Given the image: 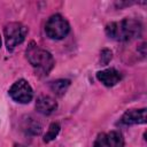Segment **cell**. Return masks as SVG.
Here are the masks:
<instances>
[{
	"label": "cell",
	"instance_id": "obj_1",
	"mask_svg": "<svg viewBox=\"0 0 147 147\" xmlns=\"http://www.w3.org/2000/svg\"><path fill=\"white\" fill-rule=\"evenodd\" d=\"M142 26L136 20H122L119 22H111L106 26V33L109 38L117 41H129L141 36Z\"/></svg>",
	"mask_w": 147,
	"mask_h": 147
},
{
	"label": "cell",
	"instance_id": "obj_2",
	"mask_svg": "<svg viewBox=\"0 0 147 147\" xmlns=\"http://www.w3.org/2000/svg\"><path fill=\"white\" fill-rule=\"evenodd\" d=\"M26 56L31 65L42 75H47L54 65V60L51 53L40 48L33 41H31L26 48Z\"/></svg>",
	"mask_w": 147,
	"mask_h": 147
},
{
	"label": "cell",
	"instance_id": "obj_3",
	"mask_svg": "<svg viewBox=\"0 0 147 147\" xmlns=\"http://www.w3.org/2000/svg\"><path fill=\"white\" fill-rule=\"evenodd\" d=\"M28 33V29L18 22H13L5 28V39L8 51H13L16 46L22 44Z\"/></svg>",
	"mask_w": 147,
	"mask_h": 147
},
{
	"label": "cell",
	"instance_id": "obj_4",
	"mask_svg": "<svg viewBox=\"0 0 147 147\" xmlns=\"http://www.w3.org/2000/svg\"><path fill=\"white\" fill-rule=\"evenodd\" d=\"M70 30L69 23L64 17L59 14L51 16L45 25L46 34L52 39H62L64 38Z\"/></svg>",
	"mask_w": 147,
	"mask_h": 147
},
{
	"label": "cell",
	"instance_id": "obj_5",
	"mask_svg": "<svg viewBox=\"0 0 147 147\" xmlns=\"http://www.w3.org/2000/svg\"><path fill=\"white\" fill-rule=\"evenodd\" d=\"M9 95L11 99H14L16 102L20 103H29L32 100L33 92L29 83L24 79H20L9 90Z\"/></svg>",
	"mask_w": 147,
	"mask_h": 147
},
{
	"label": "cell",
	"instance_id": "obj_6",
	"mask_svg": "<svg viewBox=\"0 0 147 147\" xmlns=\"http://www.w3.org/2000/svg\"><path fill=\"white\" fill-rule=\"evenodd\" d=\"M122 123L126 125L146 123V109H131L125 111V114L122 116Z\"/></svg>",
	"mask_w": 147,
	"mask_h": 147
},
{
	"label": "cell",
	"instance_id": "obj_7",
	"mask_svg": "<svg viewBox=\"0 0 147 147\" xmlns=\"http://www.w3.org/2000/svg\"><path fill=\"white\" fill-rule=\"evenodd\" d=\"M96 78H98L103 85L110 87V86L116 85V84L121 80L122 76H121L119 71H117L116 69H114V68H109V69L99 71V72L96 74Z\"/></svg>",
	"mask_w": 147,
	"mask_h": 147
},
{
	"label": "cell",
	"instance_id": "obj_8",
	"mask_svg": "<svg viewBox=\"0 0 147 147\" xmlns=\"http://www.w3.org/2000/svg\"><path fill=\"white\" fill-rule=\"evenodd\" d=\"M56 107H57L56 101L48 95H41L37 99L36 108L40 114L49 115L56 109Z\"/></svg>",
	"mask_w": 147,
	"mask_h": 147
},
{
	"label": "cell",
	"instance_id": "obj_9",
	"mask_svg": "<svg viewBox=\"0 0 147 147\" xmlns=\"http://www.w3.org/2000/svg\"><path fill=\"white\" fill-rule=\"evenodd\" d=\"M123 145H124V140L118 131H111L106 136L107 147H123Z\"/></svg>",
	"mask_w": 147,
	"mask_h": 147
},
{
	"label": "cell",
	"instance_id": "obj_10",
	"mask_svg": "<svg viewBox=\"0 0 147 147\" xmlns=\"http://www.w3.org/2000/svg\"><path fill=\"white\" fill-rule=\"evenodd\" d=\"M70 85V80L68 79H57L51 83V90L59 96L63 95L65 93V91L68 90Z\"/></svg>",
	"mask_w": 147,
	"mask_h": 147
},
{
	"label": "cell",
	"instance_id": "obj_11",
	"mask_svg": "<svg viewBox=\"0 0 147 147\" xmlns=\"http://www.w3.org/2000/svg\"><path fill=\"white\" fill-rule=\"evenodd\" d=\"M59 131H60V124L59 123H52L51 126H49V129H48V131H47V133L45 134L44 141L45 142H49L53 139H55V137L57 136Z\"/></svg>",
	"mask_w": 147,
	"mask_h": 147
},
{
	"label": "cell",
	"instance_id": "obj_12",
	"mask_svg": "<svg viewBox=\"0 0 147 147\" xmlns=\"http://www.w3.org/2000/svg\"><path fill=\"white\" fill-rule=\"evenodd\" d=\"M111 57H113L111 51H109V49H103V51L101 52V59H100L101 64H102V65H106V64L111 60Z\"/></svg>",
	"mask_w": 147,
	"mask_h": 147
},
{
	"label": "cell",
	"instance_id": "obj_13",
	"mask_svg": "<svg viewBox=\"0 0 147 147\" xmlns=\"http://www.w3.org/2000/svg\"><path fill=\"white\" fill-rule=\"evenodd\" d=\"M105 146H106V134L105 133H100L98 136V138L95 139L93 147H105Z\"/></svg>",
	"mask_w": 147,
	"mask_h": 147
},
{
	"label": "cell",
	"instance_id": "obj_14",
	"mask_svg": "<svg viewBox=\"0 0 147 147\" xmlns=\"http://www.w3.org/2000/svg\"><path fill=\"white\" fill-rule=\"evenodd\" d=\"M0 46H1V38H0Z\"/></svg>",
	"mask_w": 147,
	"mask_h": 147
}]
</instances>
